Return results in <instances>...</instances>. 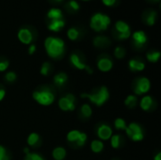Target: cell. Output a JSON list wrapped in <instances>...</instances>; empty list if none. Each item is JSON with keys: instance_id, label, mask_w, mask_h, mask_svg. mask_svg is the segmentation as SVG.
Here are the masks:
<instances>
[{"instance_id": "6da1fadb", "label": "cell", "mask_w": 161, "mask_h": 160, "mask_svg": "<svg viewBox=\"0 0 161 160\" xmlns=\"http://www.w3.org/2000/svg\"><path fill=\"white\" fill-rule=\"evenodd\" d=\"M44 48L52 58H59L65 51V42L58 37H47L44 41Z\"/></svg>"}, {"instance_id": "7a4b0ae2", "label": "cell", "mask_w": 161, "mask_h": 160, "mask_svg": "<svg viewBox=\"0 0 161 160\" xmlns=\"http://www.w3.org/2000/svg\"><path fill=\"white\" fill-rule=\"evenodd\" d=\"M81 97L89 99L96 107H102L108 100L109 91L107 89V87L103 86L96 92H93V93H82Z\"/></svg>"}, {"instance_id": "3957f363", "label": "cell", "mask_w": 161, "mask_h": 160, "mask_svg": "<svg viewBox=\"0 0 161 160\" xmlns=\"http://www.w3.org/2000/svg\"><path fill=\"white\" fill-rule=\"evenodd\" d=\"M109 25H110L109 16L107 14L101 13V12H97V13L93 14L92 16L91 22H90L91 27L96 32H101V31L107 30Z\"/></svg>"}, {"instance_id": "277c9868", "label": "cell", "mask_w": 161, "mask_h": 160, "mask_svg": "<svg viewBox=\"0 0 161 160\" xmlns=\"http://www.w3.org/2000/svg\"><path fill=\"white\" fill-rule=\"evenodd\" d=\"M33 99L42 106H50L55 101V95L52 91H36L32 94Z\"/></svg>"}, {"instance_id": "5b68a950", "label": "cell", "mask_w": 161, "mask_h": 160, "mask_svg": "<svg viewBox=\"0 0 161 160\" xmlns=\"http://www.w3.org/2000/svg\"><path fill=\"white\" fill-rule=\"evenodd\" d=\"M115 30H116V38L118 40H126L131 36L130 26L127 23L124 21H118L115 24Z\"/></svg>"}, {"instance_id": "8992f818", "label": "cell", "mask_w": 161, "mask_h": 160, "mask_svg": "<svg viewBox=\"0 0 161 160\" xmlns=\"http://www.w3.org/2000/svg\"><path fill=\"white\" fill-rule=\"evenodd\" d=\"M58 107L63 111H73L75 108V97L73 94H67L58 100Z\"/></svg>"}, {"instance_id": "52a82bcc", "label": "cell", "mask_w": 161, "mask_h": 160, "mask_svg": "<svg viewBox=\"0 0 161 160\" xmlns=\"http://www.w3.org/2000/svg\"><path fill=\"white\" fill-rule=\"evenodd\" d=\"M151 83L150 80L146 77H141L137 80L134 86V92L136 95H142L147 93L150 91Z\"/></svg>"}, {"instance_id": "ba28073f", "label": "cell", "mask_w": 161, "mask_h": 160, "mask_svg": "<svg viewBox=\"0 0 161 160\" xmlns=\"http://www.w3.org/2000/svg\"><path fill=\"white\" fill-rule=\"evenodd\" d=\"M70 61H71V63L73 64V66L75 67V68L78 69V70H84V71H86V72L89 73V74H92V73H93L92 69L89 65H87V64L81 59L80 56L77 55L76 53H73V54L70 56Z\"/></svg>"}, {"instance_id": "9c48e42d", "label": "cell", "mask_w": 161, "mask_h": 160, "mask_svg": "<svg viewBox=\"0 0 161 160\" xmlns=\"http://www.w3.org/2000/svg\"><path fill=\"white\" fill-rule=\"evenodd\" d=\"M132 40H133V44L137 48H142L145 45L147 42V36L146 33L142 30L136 31L132 34Z\"/></svg>"}, {"instance_id": "30bf717a", "label": "cell", "mask_w": 161, "mask_h": 160, "mask_svg": "<svg viewBox=\"0 0 161 160\" xmlns=\"http://www.w3.org/2000/svg\"><path fill=\"white\" fill-rule=\"evenodd\" d=\"M18 39L24 44H30L33 41L32 31L27 27H22L18 31Z\"/></svg>"}, {"instance_id": "8fae6325", "label": "cell", "mask_w": 161, "mask_h": 160, "mask_svg": "<svg viewBox=\"0 0 161 160\" xmlns=\"http://www.w3.org/2000/svg\"><path fill=\"white\" fill-rule=\"evenodd\" d=\"M113 67V62L112 60L108 58V57H103V58H100L97 61V68L101 71V72H104V73H107V72H109Z\"/></svg>"}, {"instance_id": "7c38bea8", "label": "cell", "mask_w": 161, "mask_h": 160, "mask_svg": "<svg viewBox=\"0 0 161 160\" xmlns=\"http://www.w3.org/2000/svg\"><path fill=\"white\" fill-rule=\"evenodd\" d=\"M97 136L101 141H108L112 136V129L107 124H102L97 129Z\"/></svg>"}, {"instance_id": "4fadbf2b", "label": "cell", "mask_w": 161, "mask_h": 160, "mask_svg": "<svg viewBox=\"0 0 161 160\" xmlns=\"http://www.w3.org/2000/svg\"><path fill=\"white\" fill-rule=\"evenodd\" d=\"M111 44L109 38L106 36H96L93 39V45L97 48H107Z\"/></svg>"}, {"instance_id": "5bb4252c", "label": "cell", "mask_w": 161, "mask_h": 160, "mask_svg": "<svg viewBox=\"0 0 161 160\" xmlns=\"http://www.w3.org/2000/svg\"><path fill=\"white\" fill-rule=\"evenodd\" d=\"M125 133L126 135L131 139L133 136L137 135V134H140V133H143L142 131V128L141 127V125H139L138 124L136 123H131L130 124H128L125 128Z\"/></svg>"}, {"instance_id": "9a60e30c", "label": "cell", "mask_w": 161, "mask_h": 160, "mask_svg": "<svg viewBox=\"0 0 161 160\" xmlns=\"http://www.w3.org/2000/svg\"><path fill=\"white\" fill-rule=\"evenodd\" d=\"M65 26V21L63 19L51 20L48 24V29L53 32H58Z\"/></svg>"}, {"instance_id": "2e32d148", "label": "cell", "mask_w": 161, "mask_h": 160, "mask_svg": "<svg viewBox=\"0 0 161 160\" xmlns=\"http://www.w3.org/2000/svg\"><path fill=\"white\" fill-rule=\"evenodd\" d=\"M129 69L133 72H142L145 69L144 62L138 60V59H130L128 62Z\"/></svg>"}, {"instance_id": "e0dca14e", "label": "cell", "mask_w": 161, "mask_h": 160, "mask_svg": "<svg viewBox=\"0 0 161 160\" xmlns=\"http://www.w3.org/2000/svg\"><path fill=\"white\" fill-rule=\"evenodd\" d=\"M47 17H48V19H50V21L51 20H59V19H63V13L60 8H52L48 10Z\"/></svg>"}, {"instance_id": "ac0fdd59", "label": "cell", "mask_w": 161, "mask_h": 160, "mask_svg": "<svg viewBox=\"0 0 161 160\" xmlns=\"http://www.w3.org/2000/svg\"><path fill=\"white\" fill-rule=\"evenodd\" d=\"M157 12L155 10H149L144 13V22L148 25H153L156 23L157 20Z\"/></svg>"}, {"instance_id": "d6986e66", "label": "cell", "mask_w": 161, "mask_h": 160, "mask_svg": "<svg viewBox=\"0 0 161 160\" xmlns=\"http://www.w3.org/2000/svg\"><path fill=\"white\" fill-rule=\"evenodd\" d=\"M153 105V98L149 95H146V96H143L141 100V103H140V106L142 108V110L144 111H147L151 108Z\"/></svg>"}, {"instance_id": "ffe728a7", "label": "cell", "mask_w": 161, "mask_h": 160, "mask_svg": "<svg viewBox=\"0 0 161 160\" xmlns=\"http://www.w3.org/2000/svg\"><path fill=\"white\" fill-rule=\"evenodd\" d=\"M66 150L63 147H57L52 152V157L55 160H63L66 157Z\"/></svg>"}, {"instance_id": "44dd1931", "label": "cell", "mask_w": 161, "mask_h": 160, "mask_svg": "<svg viewBox=\"0 0 161 160\" xmlns=\"http://www.w3.org/2000/svg\"><path fill=\"white\" fill-rule=\"evenodd\" d=\"M67 79H68V76H67V74L65 73H58V74H56L54 76L53 81H54L56 86L61 87V86H63L66 83Z\"/></svg>"}, {"instance_id": "7402d4cb", "label": "cell", "mask_w": 161, "mask_h": 160, "mask_svg": "<svg viewBox=\"0 0 161 160\" xmlns=\"http://www.w3.org/2000/svg\"><path fill=\"white\" fill-rule=\"evenodd\" d=\"M91 150L95 153V154H99L104 150V143L102 141L99 140H94L92 141L91 143Z\"/></svg>"}, {"instance_id": "603a6c76", "label": "cell", "mask_w": 161, "mask_h": 160, "mask_svg": "<svg viewBox=\"0 0 161 160\" xmlns=\"http://www.w3.org/2000/svg\"><path fill=\"white\" fill-rule=\"evenodd\" d=\"M138 104V97L137 95H128L125 100V105L130 108H134Z\"/></svg>"}, {"instance_id": "cb8c5ba5", "label": "cell", "mask_w": 161, "mask_h": 160, "mask_svg": "<svg viewBox=\"0 0 161 160\" xmlns=\"http://www.w3.org/2000/svg\"><path fill=\"white\" fill-rule=\"evenodd\" d=\"M80 133L78 130H73V131H70L67 135V141L70 142V143H75L80 136Z\"/></svg>"}, {"instance_id": "d4e9b609", "label": "cell", "mask_w": 161, "mask_h": 160, "mask_svg": "<svg viewBox=\"0 0 161 160\" xmlns=\"http://www.w3.org/2000/svg\"><path fill=\"white\" fill-rule=\"evenodd\" d=\"M146 58L148 59V61L150 62H158L159 58H160V52L159 51H151V52H148L147 55H146Z\"/></svg>"}, {"instance_id": "484cf974", "label": "cell", "mask_w": 161, "mask_h": 160, "mask_svg": "<svg viewBox=\"0 0 161 160\" xmlns=\"http://www.w3.org/2000/svg\"><path fill=\"white\" fill-rule=\"evenodd\" d=\"M79 30L77 29V28H75V27H71V28H69L68 29V31H67V37L69 38V40H71V41H75V40H77L78 39V37H79Z\"/></svg>"}, {"instance_id": "4316f807", "label": "cell", "mask_w": 161, "mask_h": 160, "mask_svg": "<svg viewBox=\"0 0 161 160\" xmlns=\"http://www.w3.org/2000/svg\"><path fill=\"white\" fill-rule=\"evenodd\" d=\"M110 143H111L112 148H114V149L119 148L121 146V143H122L121 136L120 135H112L110 138Z\"/></svg>"}, {"instance_id": "83f0119b", "label": "cell", "mask_w": 161, "mask_h": 160, "mask_svg": "<svg viewBox=\"0 0 161 160\" xmlns=\"http://www.w3.org/2000/svg\"><path fill=\"white\" fill-rule=\"evenodd\" d=\"M40 141V136L37 133H31L27 138V144L29 146H35Z\"/></svg>"}, {"instance_id": "f1b7e54d", "label": "cell", "mask_w": 161, "mask_h": 160, "mask_svg": "<svg viewBox=\"0 0 161 160\" xmlns=\"http://www.w3.org/2000/svg\"><path fill=\"white\" fill-rule=\"evenodd\" d=\"M81 114L85 117V118H90L92 114V107L89 104H84L81 107Z\"/></svg>"}, {"instance_id": "f546056e", "label": "cell", "mask_w": 161, "mask_h": 160, "mask_svg": "<svg viewBox=\"0 0 161 160\" xmlns=\"http://www.w3.org/2000/svg\"><path fill=\"white\" fill-rule=\"evenodd\" d=\"M125 54H126V51H125V49L123 46H117L114 49V56L118 59L124 58L125 57Z\"/></svg>"}, {"instance_id": "4dcf8cb0", "label": "cell", "mask_w": 161, "mask_h": 160, "mask_svg": "<svg viewBox=\"0 0 161 160\" xmlns=\"http://www.w3.org/2000/svg\"><path fill=\"white\" fill-rule=\"evenodd\" d=\"M114 126L117 130H125L126 128V123L124 119L122 118H117L114 121Z\"/></svg>"}, {"instance_id": "1f68e13d", "label": "cell", "mask_w": 161, "mask_h": 160, "mask_svg": "<svg viewBox=\"0 0 161 160\" xmlns=\"http://www.w3.org/2000/svg\"><path fill=\"white\" fill-rule=\"evenodd\" d=\"M87 139H88L87 134L81 132V133H80V136H79V138H78V140H77V141L75 142V144H76L78 147H81V146H83V145L85 144V142L87 141Z\"/></svg>"}, {"instance_id": "d6a6232c", "label": "cell", "mask_w": 161, "mask_h": 160, "mask_svg": "<svg viewBox=\"0 0 161 160\" xmlns=\"http://www.w3.org/2000/svg\"><path fill=\"white\" fill-rule=\"evenodd\" d=\"M24 160H44L42 158V157H41L40 155L36 154V153H28L25 155Z\"/></svg>"}, {"instance_id": "836d02e7", "label": "cell", "mask_w": 161, "mask_h": 160, "mask_svg": "<svg viewBox=\"0 0 161 160\" xmlns=\"http://www.w3.org/2000/svg\"><path fill=\"white\" fill-rule=\"evenodd\" d=\"M50 69H51V65H50L49 62L46 61L41 67V74L42 75H47L49 74V72H50Z\"/></svg>"}, {"instance_id": "e575fe53", "label": "cell", "mask_w": 161, "mask_h": 160, "mask_svg": "<svg viewBox=\"0 0 161 160\" xmlns=\"http://www.w3.org/2000/svg\"><path fill=\"white\" fill-rule=\"evenodd\" d=\"M17 78V75L14 72H8L5 75V79L6 81H8V83H11V82H14Z\"/></svg>"}, {"instance_id": "d590c367", "label": "cell", "mask_w": 161, "mask_h": 160, "mask_svg": "<svg viewBox=\"0 0 161 160\" xmlns=\"http://www.w3.org/2000/svg\"><path fill=\"white\" fill-rule=\"evenodd\" d=\"M67 5H68L69 8L72 9L73 11H77V10L80 8L79 4H78L75 0H71V1H69V3H68Z\"/></svg>"}, {"instance_id": "8d00e7d4", "label": "cell", "mask_w": 161, "mask_h": 160, "mask_svg": "<svg viewBox=\"0 0 161 160\" xmlns=\"http://www.w3.org/2000/svg\"><path fill=\"white\" fill-rule=\"evenodd\" d=\"M9 66V62L8 60H1L0 61V72H5Z\"/></svg>"}, {"instance_id": "74e56055", "label": "cell", "mask_w": 161, "mask_h": 160, "mask_svg": "<svg viewBox=\"0 0 161 160\" xmlns=\"http://www.w3.org/2000/svg\"><path fill=\"white\" fill-rule=\"evenodd\" d=\"M102 2H103V4H104L105 6H107V7H111V6H113V5L115 4L116 0H102Z\"/></svg>"}, {"instance_id": "f35d334b", "label": "cell", "mask_w": 161, "mask_h": 160, "mask_svg": "<svg viewBox=\"0 0 161 160\" xmlns=\"http://www.w3.org/2000/svg\"><path fill=\"white\" fill-rule=\"evenodd\" d=\"M36 51V45L35 44H31L28 48V54L29 55H33Z\"/></svg>"}, {"instance_id": "ab89813d", "label": "cell", "mask_w": 161, "mask_h": 160, "mask_svg": "<svg viewBox=\"0 0 161 160\" xmlns=\"http://www.w3.org/2000/svg\"><path fill=\"white\" fill-rule=\"evenodd\" d=\"M6 155H8V154H7V151H6L5 147H3V146L0 145V157L6 156Z\"/></svg>"}, {"instance_id": "60d3db41", "label": "cell", "mask_w": 161, "mask_h": 160, "mask_svg": "<svg viewBox=\"0 0 161 160\" xmlns=\"http://www.w3.org/2000/svg\"><path fill=\"white\" fill-rule=\"evenodd\" d=\"M5 95H6V91H5V90L0 89V102L4 99Z\"/></svg>"}, {"instance_id": "b9f144b4", "label": "cell", "mask_w": 161, "mask_h": 160, "mask_svg": "<svg viewBox=\"0 0 161 160\" xmlns=\"http://www.w3.org/2000/svg\"><path fill=\"white\" fill-rule=\"evenodd\" d=\"M154 160H161V153H158V155L154 157Z\"/></svg>"}, {"instance_id": "7bdbcfd3", "label": "cell", "mask_w": 161, "mask_h": 160, "mask_svg": "<svg viewBox=\"0 0 161 160\" xmlns=\"http://www.w3.org/2000/svg\"><path fill=\"white\" fill-rule=\"evenodd\" d=\"M0 160H10L9 159V157L8 155L6 156H3V157H0Z\"/></svg>"}, {"instance_id": "ee69618b", "label": "cell", "mask_w": 161, "mask_h": 160, "mask_svg": "<svg viewBox=\"0 0 161 160\" xmlns=\"http://www.w3.org/2000/svg\"><path fill=\"white\" fill-rule=\"evenodd\" d=\"M24 153H25V155L30 153V152H29V149H28V148H25V149H24Z\"/></svg>"}, {"instance_id": "f6af8a7d", "label": "cell", "mask_w": 161, "mask_h": 160, "mask_svg": "<svg viewBox=\"0 0 161 160\" xmlns=\"http://www.w3.org/2000/svg\"><path fill=\"white\" fill-rule=\"evenodd\" d=\"M54 1H56V2H61V1H63V0H54Z\"/></svg>"}, {"instance_id": "bcb514c9", "label": "cell", "mask_w": 161, "mask_h": 160, "mask_svg": "<svg viewBox=\"0 0 161 160\" xmlns=\"http://www.w3.org/2000/svg\"><path fill=\"white\" fill-rule=\"evenodd\" d=\"M152 1H159V0H152Z\"/></svg>"}, {"instance_id": "7dc6e473", "label": "cell", "mask_w": 161, "mask_h": 160, "mask_svg": "<svg viewBox=\"0 0 161 160\" xmlns=\"http://www.w3.org/2000/svg\"><path fill=\"white\" fill-rule=\"evenodd\" d=\"M82 1H90V0H82Z\"/></svg>"}, {"instance_id": "c3c4849f", "label": "cell", "mask_w": 161, "mask_h": 160, "mask_svg": "<svg viewBox=\"0 0 161 160\" xmlns=\"http://www.w3.org/2000/svg\"><path fill=\"white\" fill-rule=\"evenodd\" d=\"M114 160H116V159H114Z\"/></svg>"}]
</instances>
